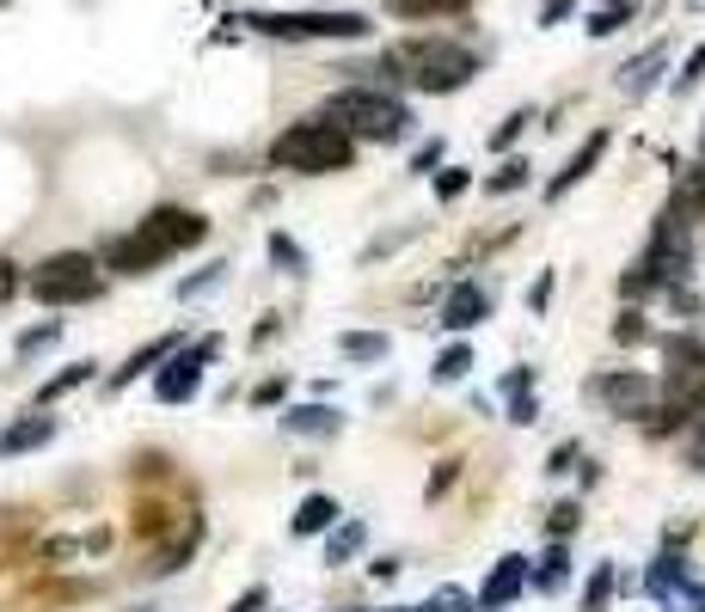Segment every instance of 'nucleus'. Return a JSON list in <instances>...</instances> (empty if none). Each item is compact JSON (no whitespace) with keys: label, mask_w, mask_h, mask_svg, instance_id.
<instances>
[{"label":"nucleus","mask_w":705,"mask_h":612,"mask_svg":"<svg viewBox=\"0 0 705 612\" xmlns=\"http://www.w3.org/2000/svg\"><path fill=\"white\" fill-rule=\"evenodd\" d=\"M479 74V56H467L448 37H411L387 56V80H411L418 92H455Z\"/></svg>","instance_id":"2"},{"label":"nucleus","mask_w":705,"mask_h":612,"mask_svg":"<svg viewBox=\"0 0 705 612\" xmlns=\"http://www.w3.org/2000/svg\"><path fill=\"white\" fill-rule=\"evenodd\" d=\"M319 117L338 122L350 141H399L411 129V110L399 105L392 92H380V86H344V92H331Z\"/></svg>","instance_id":"4"},{"label":"nucleus","mask_w":705,"mask_h":612,"mask_svg":"<svg viewBox=\"0 0 705 612\" xmlns=\"http://www.w3.org/2000/svg\"><path fill=\"white\" fill-rule=\"evenodd\" d=\"M577 527H583V508H577V503H559V508H552V520H547L552 539H571Z\"/></svg>","instance_id":"31"},{"label":"nucleus","mask_w":705,"mask_h":612,"mask_svg":"<svg viewBox=\"0 0 705 612\" xmlns=\"http://www.w3.org/2000/svg\"><path fill=\"white\" fill-rule=\"evenodd\" d=\"M209 239V221L197 209H178V202H160L154 214H141L136 233H124V239L105 245V270L117 275H148L160 270L166 258H178V251H190V245Z\"/></svg>","instance_id":"1"},{"label":"nucleus","mask_w":705,"mask_h":612,"mask_svg":"<svg viewBox=\"0 0 705 612\" xmlns=\"http://www.w3.org/2000/svg\"><path fill=\"white\" fill-rule=\"evenodd\" d=\"M589 398H601V404H608L613 416H626V423H644V416H650V404H657V380H650V374L620 367V374L589 380Z\"/></svg>","instance_id":"8"},{"label":"nucleus","mask_w":705,"mask_h":612,"mask_svg":"<svg viewBox=\"0 0 705 612\" xmlns=\"http://www.w3.org/2000/svg\"><path fill=\"white\" fill-rule=\"evenodd\" d=\"M442 166V141H423L418 160H411V172H436Z\"/></svg>","instance_id":"43"},{"label":"nucleus","mask_w":705,"mask_h":612,"mask_svg":"<svg viewBox=\"0 0 705 612\" xmlns=\"http://www.w3.org/2000/svg\"><path fill=\"white\" fill-rule=\"evenodd\" d=\"M350 612H356V607H350Z\"/></svg>","instance_id":"48"},{"label":"nucleus","mask_w":705,"mask_h":612,"mask_svg":"<svg viewBox=\"0 0 705 612\" xmlns=\"http://www.w3.org/2000/svg\"><path fill=\"white\" fill-rule=\"evenodd\" d=\"M221 275H227V263H209V270H197L190 282H178V301H197V294H209Z\"/></svg>","instance_id":"30"},{"label":"nucleus","mask_w":705,"mask_h":612,"mask_svg":"<svg viewBox=\"0 0 705 612\" xmlns=\"http://www.w3.org/2000/svg\"><path fill=\"white\" fill-rule=\"evenodd\" d=\"M282 398H289V380H282V374L251 386V404H258V411H270V404H282Z\"/></svg>","instance_id":"33"},{"label":"nucleus","mask_w":705,"mask_h":612,"mask_svg":"<svg viewBox=\"0 0 705 612\" xmlns=\"http://www.w3.org/2000/svg\"><path fill=\"white\" fill-rule=\"evenodd\" d=\"M564 569H571V551H564V539H552L547 564H540V569H528V581H533V588H540V595H552V588H559V581H564Z\"/></svg>","instance_id":"21"},{"label":"nucleus","mask_w":705,"mask_h":612,"mask_svg":"<svg viewBox=\"0 0 705 612\" xmlns=\"http://www.w3.org/2000/svg\"><path fill=\"white\" fill-rule=\"evenodd\" d=\"M455 478H460V459H442V466H436V478H430V496H442V490L455 484Z\"/></svg>","instance_id":"41"},{"label":"nucleus","mask_w":705,"mask_h":612,"mask_svg":"<svg viewBox=\"0 0 705 612\" xmlns=\"http://www.w3.org/2000/svg\"><path fill=\"white\" fill-rule=\"evenodd\" d=\"M613 564H596L589 569V588H583V612H608V600H613Z\"/></svg>","instance_id":"22"},{"label":"nucleus","mask_w":705,"mask_h":612,"mask_svg":"<svg viewBox=\"0 0 705 612\" xmlns=\"http://www.w3.org/2000/svg\"><path fill=\"white\" fill-rule=\"evenodd\" d=\"M467 184H472V172H467V166H436V197H442V202L467 197Z\"/></svg>","instance_id":"28"},{"label":"nucleus","mask_w":705,"mask_h":612,"mask_svg":"<svg viewBox=\"0 0 705 612\" xmlns=\"http://www.w3.org/2000/svg\"><path fill=\"white\" fill-rule=\"evenodd\" d=\"M516 392H533V367H516V374H503V398Z\"/></svg>","instance_id":"42"},{"label":"nucleus","mask_w":705,"mask_h":612,"mask_svg":"<svg viewBox=\"0 0 705 612\" xmlns=\"http://www.w3.org/2000/svg\"><path fill=\"white\" fill-rule=\"evenodd\" d=\"M338 515H344V508H338V496H307V503L295 508V520H289V527H295V539H319V533H331V527H338Z\"/></svg>","instance_id":"14"},{"label":"nucleus","mask_w":705,"mask_h":612,"mask_svg":"<svg viewBox=\"0 0 705 612\" xmlns=\"http://www.w3.org/2000/svg\"><path fill=\"white\" fill-rule=\"evenodd\" d=\"M700 172H705V148H700Z\"/></svg>","instance_id":"47"},{"label":"nucleus","mask_w":705,"mask_h":612,"mask_svg":"<svg viewBox=\"0 0 705 612\" xmlns=\"http://www.w3.org/2000/svg\"><path fill=\"white\" fill-rule=\"evenodd\" d=\"M93 367H98V362H74V367H62V374H56V380H44V392H37V404H56V398L80 392V386L93 380Z\"/></svg>","instance_id":"18"},{"label":"nucleus","mask_w":705,"mask_h":612,"mask_svg":"<svg viewBox=\"0 0 705 612\" xmlns=\"http://www.w3.org/2000/svg\"><path fill=\"white\" fill-rule=\"evenodd\" d=\"M533 416H540L533 392H516V398H509V423H533Z\"/></svg>","instance_id":"39"},{"label":"nucleus","mask_w":705,"mask_h":612,"mask_svg":"<svg viewBox=\"0 0 705 612\" xmlns=\"http://www.w3.org/2000/svg\"><path fill=\"white\" fill-rule=\"evenodd\" d=\"M265 600H270L265 588H246V595H239V600H234V607H227V612H265Z\"/></svg>","instance_id":"44"},{"label":"nucleus","mask_w":705,"mask_h":612,"mask_svg":"<svg viewBox=\"0 0 705 612\" xmlns=\"http://www.w3.org/2000/svg\"><path fill=\"white\" fill-rule=\"evenodd\" d=\"M19 289H25V275H19V263H13V258H0V306L13 301Z\"/></svg>","instance_id":"38"},{"label":"nucleus","mask_w":705,"mask_h":612,"mask_svg":"<svg viewBox=\"0 0 705 612\" xmlns=\"http://www.w3.org/2000/svg\"><path fill=\"white\" fill-rule=\"evenodd\" d=\"M221 355V337H203V343H178L166 362H160V374H154V398L160 404H190L197 398V386H203V367Z\"/></svg>","instance_id":"7"},{"label":"nucleus","mask_w":705,"mask_h":612,"mask_svg":"<svg viewBox=\"0 0 705 612\" xmlns=\"http://www.w3.org/2000/svg\"><path fill=\"white\" fill-rule=\"evenodd\" d=\"M571 13H577V0H547V7H540V25H564Z\"/></svg>","instance_id":"40"},{"label":"nucleus","mask_w":705,"mask_h":612,"mask_svg":"<svg viewBox=\"0 0 705 612\" xmlns=\"http://www.w3.org/2000/svg\"><path fill=\"white\" fill-rule=\"evenodd\" d=\"M399 19H436V13H460V7H472V0H387Z\"/></svg>","instance_id":"23"},{"label":"nucleus","mask_w":705,"mask_h":612,"mask_svg":"<svg viewBox=\"0 0 705 612\" xmlns=\"http://www.w3.org/2000/svg\"><path fill=\"white\" fill-rule=\"evenodd\" d=\"M270 258H277L289 275H301V270H307V258H301V245L289 239V233H270Z\"/></svg>","instance_id":"29"},{"label":"nucleus","mask_w":705,"mask_h":612,"mask_svg":"<svg viewBox=\"0 0 705 612\" xmlns=\"http://www.w3.org/2000/svg\"><path fill=\"white\" fill-rule=\"evenodd\" d=\"M25 289H32L44 306H86V301L105 294V270H98V258H86V251H56V258H44L32 275H25Z\"/></svg>","instance_id":"5"},{"label":"nucleus","mask_w":705,"mask_h":612,"mask_svg":"<svg viewBox=\"0 0 705 612\" xmlns=\"http://www.w3.org/2000/svg\"><path fill=\"white\" fill-rule=\"evenodd\" d=\"M56 337H62V319L37 325V331H25V337H19V355H37V350H49V343H56Z\"/></svg>","instance_id":"32"},{"label":"nucleus","mask_w":705,"mask_h":612,"mask_svg":"<svg viewBox=\"0 0 705 612\" xmlns=\"http://www.w3.org/2000/svg\"><path fill=\"white\" fill-rule=\"evenodd\" d=\"M423 612H472V600H467V588H442Z\"/></svg>","instance_id":"37"},{"label":"nucleus","mask_w":705,"mask_h":612,"mask_svg":"<svg viewBox=\"0 0 705 612\" xmlns=\"http://www.w3.org/2000/svg\"><path fill=\"white\" fill-rule=\"evenodd\" d=\"M657 68H662V49H644V56L626 68V92H632V98H638V92H650V74H657Z\"/></svg>","instance_id":"26"},{"label":"nucleus","mask_w":705,"mask_h":612,"mask_svg":"<svg viewBox=\"0 0 705 612\" xmlns=\"http://www.w3.org/2000/svg\"><path fill=\"white\" fill-rule=\"evenodd\" d=\"M472 367H479V362H472V343H448V350L436 355V386H455V380H467Z\"/></svg>","instance_id":"19"},{"label":"nucleus","mask_w":705,"mask_h":612,"mask_svg":"<svg viewBox=\"0 0 705 612\" xmlns=\"http://www.w3.org/2000/svg\"><path fill=\"white\" fill-rule=\"evenodd\" d=\"M632 13H638V7H632V0H608V7H596V13H589V37H613V31L620 25H632Z\"/></svg>","instance_id":"20"},{"label":"nucleus","mask_w":705,"mask_h":612,"mask_svg":"<svg viewBox=\"0 0 705 612\" xmlns=\"http://www.w3.org/2000/svg\"><path fill=\"white\" fill-rule=\"evenodd\" d=\"M350 160H356V141H350L338 122H326V117L289 122V129L270 141V166L307 172V178H319V172H344Z\"/></svg>","instance_id":"3"},{"label":"nucleus","mask_w":705,"mask_h":612,"mask_svg":"<svg viewBox=\"0 0 705 612\" xmlns=\"http://www.w3.org/2000/svg\"><path fill=\"white\" fill-rule=\"evenodd\" d=\"M380 612H423V607H380Z\"/></svg>","instance_id":"46"},{"label":"nucleus","mask_w":705,"mask_h":612,"mask_svg":"<svg viewBox=\"0 0 705 612\" xmlns=\"http://www.w3.org/2000/svg\"><path fill=\"white\" fill-rule=\"evenodd\" d=\"M362 545V520H344V527H338V533L326 539V564H344L350 551Z\"/></svg>","instance_id":"25"},{"label":"nucleus","mask_w":705,"mask_h":612,"mask_svg":"<svg viewBox=\"0 0 705 612\" xmlns=\"http://www.w3.org/2000/svg\"><path fill=\"white\" fill-rule=\"evenodd\" d=\"M700 80H705V44L693 49L688 61H681V74H674V92H688V86H700Z\"/></svg>","instance_id":"34"},{"label":"nucleus","mask_w":705,"mask_h":612,"mask_svg":"<svg viewBox=\"0 0 705 612\" xmlns=\"http://www.w3.org/2000/svg\"><path fill=\"white\" fill-rule=\"evenodd\" d=\"M338 350H344L350 362H387L392 337L387 331H344V337H338Z\"/></svg>","instance_id":"17"},{"label":"nucleus","mask_w":705,"mask_h":612,"mask_svg":"<svg viewBox=\"0 0 705 612\" xmlns=\"http://www.w3.org/2000/svg\"><path fill=\"white\" fill-rule=\"evenodd\" d=\"M246 25L265 37H282V44H356V37H368L362 13H251Z\"/></svg>","instance_id":"6"},{"label":"nucleus","mask_w":705,"mask_h":612,"mask_svg":"<svg viewBox=\"0 0 705 612\" xmlns=\"http://www.w3.org/2000/svg\"><path fill=\"white\" fill-rule=\"evenodd\" d=\"M528 122H533V110H509V117L497 122V136H491V148H497V153H509V148L521 141V129H528Z\"/></svg>","instance_id":"27"},{"label":"nucleus","mask_w":705,"mask_h":612,"mask_svg":"<svg viewBox=\"0 0 705 612\" xmlns=\"http://www.w3.org/2000/svg\"><path fill=\"white\" fill-rule=\"evenodd\" d=\"M577 459H583V447H577V442H559V447H552V459H547V472H552V478H564L571 466H577Z\"/></svg>","instance_id":"36"},{"label":"nucleus","mask_w":705,"mask_h":612,"mask_svg":"<svg viewBox=\"0 0 705 612\" xmlns=\"http://www.w3.org/2000/svg\"><path fill=\"white\" fill-rule=\"evenodd\" d=\"M178 350V331H166V337H154V343H141L136 355H129L124 367H117V374H110V392H124L129 380H141V374H154L160 362H166V355Z\"/></svg>","instance_id":"13"},{"label":"nucleus","mask_w":705,"mask_h":612,"mask_svg":"<svg viewBox=\"0 0 705 612\" xmlns=\"http://www.w3.org/2000/svg\"><path fill=\"white\" fill-rule=\"evenodd\" d=\"M49 435H56V416H25V423H13L7 435H0V459L13 454H32V447H44Z\"/></svg>","instance_id":"15"},{"label":"nucleus","mask_w":705,"mask_h":612,"mask_svg":"<svg viewBox=\"0 0 705 612\" xmlns=\"http://www.w3.org/2000/svg\"><path fill=\"white\" fill-rule=\"evenodd\" d=\"M644 337H650V331H644L638 313H620V319H613V343H644Z\"/></svg>","instance_id":"35"},{"label":"nucleus","mask_w":705,"mask_h":612,"mask_svg":"<svg viewBox=\"0 0 705 612\" xmlns=\"http://www.w3.org/2000/svg\"><path fill=\"white\" fill-rule=\"evenodd\" d=\"M547 301H552V270L540 275V282H533V294H528V306H533V313H547Z\"/></svg>","instance_id":"45"},{"label":"nucleus","mask_w":705,"mask_h":612,"mask_svg":"<svg viewBox=\"0 0 705 612\" xmlns=\"http://www.w3.org/2000/svg\"><path fill=\"white\" fill-rule=\"evenodd\" d=\"M528 557H521V551H509V557H497V569H491V581L485 588H479V607L485 612H497V607H509V600L521 595V588H528Z\"/></svg>","instance_id":"10"},{"label":"nucleus","mask_w":705,"mask_h":612,"mask_svg":"<svg viewBox=\"0 0 705 612\" xmlns=\"http://www.w3.org/2000/svg\"><path fill=\"white\" fill-rule=\"evenodd\" d=\"M669 612H674V607H669Z\"/></svg>","instance_id":"49"},{"label":"nucleus","mask_w":705,"mask_h":612,"mask_svg":"<svg viewBox=\"0 0 705 612\" xmlns=\"http://www.w3.org/2000/svg\"><path fill=\"white\" fill-rule=\"evenodd\" d=\"M282 428H289V435H338L344 416L331 411V404H295V411L282 416Z\"/></svg>","instance_id":"16"},{"label":"nucleus","mask_w":705,"mask_h":612,"mask_svg":"<svg viewBox=\"0 0 705 612\" xmlns=\"http://www.w3.org/2000/svg\"><path fill=\"white\" fill-rule=\"evenodd\" d=\"M644 588L662 600V607H681V612H705V588L688 576V557H669L662 551L657 564H650V576H644Z\"/></svg>","instance_id":"9"},{"label":"nucleus","mask_w":705,"mask_h":612,"mask_svg":"<svg viewBox=\"0 0 705 612\" xmlns=\"http://www.w3.org/2000/svg\"><path fill=\"white\" fill-rule=\"evenodd\" d=\"M608 141H613L608 129H596V136H589V141H583L577 153H571V166H564L559 178L547 184V197H564V190H571V184H583V178H589V172L601 166V153H608Z\"/></svg>","instance_id":"12"},{"label":"nucleus","mask_w":705,"mask_h":612,"mask_svg":"<svg viewBox=\"0 0 705 612\" xmlns=\"http://www.w3.org/2000/svg\"><path fill=\"white\" fill-rule=\"evenodd\" d=\"M521 184H528V160H503V166L485 178V190L491 197H509V190H521Z\"/></svg>","instance_id":"24"},{"label":"nucleus","mask_w":705,"mask_h":612,"mask_svg":"<svg viewBox=\"0 0 705 612\" xmlns=\"http://www.w3.org/2000/svg\"><path fill=\"white\" fill-rule=\"evenodd\" d=\"M485 313H491V294L479 289V282H460V289L442 301V325H448V331H472V325H485Z\"/></svg>","instance_id":"11"}]
</instances>
